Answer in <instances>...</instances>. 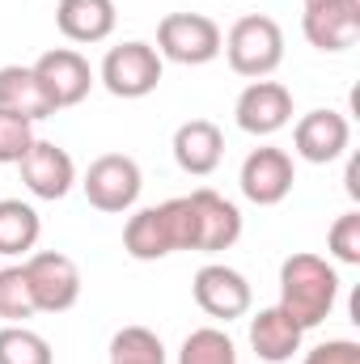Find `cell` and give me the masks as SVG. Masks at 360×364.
<instances>
[{
	"instance_id": "obj_1",
	"label": "cell",
	"mask_w": 360,
	"mask_h": 364,
	"mask_svg": "<svg viewBox=\"0 0 360 364\" xmlns=\"http://www.w3.org/2000/svg\"><path fill=\"white\" fill-rule=\"evenodd\" d=\"M335 301H339V275L322 255L301 250L280 263V309L301 331H314L318 322H327Z\"/></svg>"
},
{
	"instance_id": "obj_2",
	"label": "cell",
	"mask_w": 360,
	"mask_h": 364,
	"mask_svg": "<svg viewBox=\"0 0 360 364\" xmlns=\"http://www.w3.org/2000/svg\"><path fill=\"white\" fill-rule=\"evenodd\" d=\"M123 250L136 263H157L166 255L191 250V199H166L153 208H140L123 225Z\"/></svg>"
},
{
	"instance_id": "obj_3",
	"label": "cell",
	"mask_w": 360,
	"mask_h": 364,
	"mask_svg": "<svg viewBox=\"0 0 360 364\" xmlns=\"http://www.w3.org/2000/svg\"><path fill=\"white\" fill-rule=\"evenodd\" d=\"M221 51L229 55V68L246 81H268L271 73L284 64V30L263 17V13H246L233 21V30L225 34Z\"/></svg>"
},
{
	"instance_id": "obj_4",
	"label": "cell",
	"mask_w": 360,
	"mask_h": 364,
	"mask_svg": "<svg viewBox=\"0 0 360 364\" xmlns=\"http://www.w3.org/2000/svg\"><path fill=\"white\" fill-rule=\"evenodd\" d=\"M221 43H225L221 26L203 13H166L157 26V55L186 68L212 64L221 55Z\"/></svg>"
},
{
	"instance_id": "obj_5",
	"label": "cell",
	"mask_w": 360,
	"mask_h": 364,
	"mask_svg": "<svg viewBox=\"0 0 360 364\" xmlns=\"http://www.w3.org/2000/svg\"><path fill=\"white\" fill-rule=\"evenodd\" d=\"M102 85L115 97H123V102L149 97L162 85V55H157V47L144 43V38L110 47L106 60H102Z\"/></svg>"
},
{
	"instance_id": "obj_6",
	"label": "cell",
	"mask_w": 360,
	"mask_h": 364,
	"mask_svg": "<svg viewBox=\"0 0 360 364\" xmlns=\"http://www.w3.org/2000/svg\"><path fill=\"white\" fill-rule=\"evenodd\" d=\"M81 186H85V199H90L97 212L123 216V212L136 208L144 178H140L136 157H127V153H102L90 170H85V182Z\"/></svg>"
},
{
	"instance_id": "obj_7",
	"label": "cell",
	"mask_w": 360,
	"mask_h": 364,
	"mask_svg": "<svg viewBox=\"0 0 360 364\" xmlns=\"http://www.w3.org/2000/svg\"><path fill=\"white\" fill-rule=\"evenodd\" d=\"M21 267H26V279H30V292H34V309L38 314H64V309H73L81 301V267L68 255L38 250Z\"/></svg>"
},
{
	"instance_id": "obj_8",
	"label": "cell",
	"mask_w": 360,
	"mask_h": 364,
	"mask_svg": "<svg viewBox=\"0 0 360 364\" xmlns=\"http://www.w3.org/2000/svg\"><path fill=\"white\" fill-rule=\"evenodd\" d=\"M30 68H34L38 85H43L47 102H51L55 110L81 106V102L90 97V90H93L90 60H85L81 51H73V47H51V51H43Z\"/></svg>"
},
{
	"instance_id": "obj_9",
	"label": "cell",
	"mask_w": 360,
	"mask_h": 364,
	"mask_svg": "<svg viewBox=\"0 0 360 364\" xmlns=\"http://www.w3.org/2000/svg\"><path fill=\"white\" fill-rule=\"evenodd\" d=\"M186 199H191V250L216 255V250H229L242 237V212H238V203H229L225 195H216L208 186L191 191Z\"/></svg>"
},
{
	"instance_id": "obj_10",
	"label": "cell",
	"mask_w": 360,
	"mask_h": 364,
	"mask_svg": "<svg viewBox=\"0 0 360 364\" xmlns=\"http://www.w3.org/2000/svg\"><path fill=\"white\" fill-rule=\"evenodd\" d=\"M297 182V170H292V157L275 144H263V149H250L246 161H242V174H238V186L250 203L259 208H275L288 199Z\"/></svg>"
},
{
	"instance_id": "obj_11",
	"label": "cell",
	"mask_w": 360,
	"mask_h": 364,
	"mask_svg": "<svg viewBox=\"0 0 360 364\" xmlns=\"http://www.w3.org/2000/svg\"><path fill=\"white\" fill-rule=\"evenodd\" d=\"M191 292H195V305H199L208 318H216V322L246 318V314H250V301H255L246 275L233 272V267H225V263H208V267H199V272H195V284H191Z\"/></svg>"
},
{
	"instance_id": "obj_12",
	"label": "cell",
	"mask_w": 360,
	"mask_h": 364,
	"mask_svg": "<svg viewBox=\"0 0 360 364\" xmlns=\"http://www.w3.org/2000/svg\"><path fill=\"white\" fill-rule=\"evenodd\" d=\"M301 30L309 38V47L339 55L360 43V0H322V4H305L301 13Z\"/></svg>"
},
{
	"instance_id": "obj_13",
	"label": "cell",
	"mask_w": 360,
	"mask_h": 364,
	"mask_svg": "<svg viewBox=\"0 0 360 364\" xmlns=\"http://www.w3.org/2000/svg\"><path fill=\"white\" fill-rule=\"evenodd\" d=\"M348 140H352V127L339 110H309L297 119L292 127V149L301 161L309 166H331L348 153Z\"/></svg>"
},
{
	"instance_id": "obj_14",
	"label": "cell",
	"mask_w": 360,
	"mask_h": 364,
	"mask_svg": "<svg viewBox=\"0 0 360 364\" xmlns=\"http://www.w3.org/2000/svg\"><path fill=\"white\" fill-rule=\"evenodd\" d=\"M233 119L246 136H275L280 127L292 123V93L280 81H250L238 93Z\"/></svg>"
},
{
	"instance_id": "obj_15",
	"label": "cell",
	"mask_w": 360,
	"mask_h": 364,
	"mask_svg": "<svg viewBox=\"0 0 360 364\" xmlns=\"http://www.w3.org/2000/svg\"><path fill=\"white\" fill-rule=\"evenodd\" d=\"M17 170H21L26 191L38 199H64L77 182V166H73L68 149H60L55 140H34L30 153L17 161Z\"/></svg>"
},
{
	"instance_id": "obj_16",
	"label": "cell",
	"mask_w": 360,
	"mask_h": 364,
	"mask_svg": "<svg viewBox=\"0 0 360 364\" xmlns=\"http://www.w3.org/2000/svg\"><path fill=\"white\" fill-rule=\"evenodd\" d=\"M170 149H174V161H179L182 174L208 178L221 166V157H225V136H221V127L212 119H186L179 132H174V144Z\"/></svg>"
},
{
	"instance_id": "obj_17",
	"label": "cell",
	"mask_w": 360,
	"mask_h": 364,
	"mask_svg": "<svg viewBox=\"0 0 360 364\" xmlns=\"http://www.w3.org/2000/svg\"><path fill=\"white\" fill-rule=\"evenodd\" d=\"M301 326L280 309V305H271V309H259L255 318H250V348H255V356L268 364H284L292 360L297 352H301Z\"/></svg>"
},
{
	"instance_id": "obj_18",
	"label": "cell",
	"mask_w": 360,
	"mask_h": 364,
	"mask_svg": "<svg viewBox=\"0 0 360 364\" xmlns=\"http://www.w3.org/2000/svg\"><path fill=\"white\" fill-rule=\"evenodd\" d=\"M115 0H60L55 26L68 43H102L115 34Z\"/></svg>"
},
{
	"instance_id": "obj_19",
	"label": "cell",
	"mask_w": 360,
	"mask_h": 364,
	"mask_svg": "<svg viewBox=\"0 0 360 364\" xmlns=\"http://www.w3.org/2000/svg\"><path fill=\"white\" fill-rule=\"evenodd\" d=\"M0 110L21 114L30 123L55 114V106L47 102V93L38 85V77H34V68H21V64H4L0 68Z\"/></svg>"
},
{
	"instance_id": "obj_20",
	"label": "cell",
	"mask_w": 360,
	"mask_h": 364,
	"mask_svg": "<svg viewBox=\"0 0 360 364\" xmlns=\"http://www.w3.org/2000/svg\"><path fill=\"white\" fill-rule=\"evenodd\" d=\"M38 233H43V220L30 203L21 199H0V255L13 259V255H26L38 246Z\"/></svg>"
},
{
	"instance_id": "obj_21",
	"label": "cell",
	"mask_w": 360,
	"mask_h": 364,
	"mask_svg": "<svg viewBox=\"0 0 360 364\" xmlns=\"http://www.w3.org/2000/svg\"><path fill=\"white\" fill-rule=\"evenodd\" d=\"M0 364H55V356L38 331L9 322V326H0Z\"/></svg>"
},
{
	"instance_id": "obj_22",
	"label": "cell",
	"mask_w": 360,
	"mask_h": 364,
	"mask_svg": "<svg viewBox=\"0 0 360 364\" xmlns=\"http://www.w3.org/2000/svg\"><path fill=\"white\" fill-rule=\"evenodd\" d=\"M179 364H238V348L221 326H199L182 339Z\"/></svg>"
},
{
	"instance_id": "obj_23",
	"label": "cell",
	"mask_w": 360,
	"mask_h": 364,
	"mask_svg": "<svg viewBox=\"0 0 360 364\" xmlns=\"http://www.w3.org/2000/svg\"><path fill=\"white\" fill-rule=\"evenodd\" d=\"M110 364H166V348L149 326H123L110 339Z\"/></svg>"
},
{
	"instance_id": "obj_24",
	"label": "cell",
	"mask_w": 360,
	"mask_h": 364,
	"mask_svg": "<svg viewBox=\"0 0 360 364\" xmlns=\"http://www.w3.org/2000/svg\"><path fill=\"white\" fill-rule=\"evenodd\" d=\"M34 292H30V279L26 267H0V318L4 322H26L34 318Z\"/></svg>"
},
{
	"instance_id": "obj_25",
	"label": "cell",
	"mask_w": 360,
	"mask_h": 364,
	"mask_svg": "<svg viewBox=\"0 0 360 364\" xmlns=\"http://www.w3.org/2000/svg\"><path fill=\"white\" fill-rule=\"evenodd\" d=\"M34 140H38V136H34V123H30V119L0 110V166H17V161L30 153Z\"/></svg>"
},
{
	"instance_id": "obj_26",
	"label": "cell",
	"mask_w": 360,
	"mask_h": 364,
	"mask_svg": "<svg viewBox=\"0 0 360 364\" xmlns=\"http://www.w3.org/2000/svg\"><path fill=\"white\" fill-rule=\"evenodd\" d=\"M327 246H331V255H335L339 263L360 267V212H344V216L331 225Z\"/></svg>"
},
{
	"instance_id": "obj_27",
	"label": "cell",
	"mask_w": 360,
	"mask_h": 364,
	"mask_svg": "<svg viewBox=\"0 0 360 364\" xmlns=\"http://www.w3.org/2000/svg\"><path fill=\"white\" fill-rule=\"evenodd\" d=\"M301 364H360V343L352 339H331V343H318Z\"/></svg>"
},
{
	"instance_id": "obj_28",
	"label": "cell",
	"mask_w": 360,
	"mask_h": 364,
	"mask_svg": "<svg viewBox=\"0 0 360 364\" xmlns=\"http://www.w3.org/2000/svg\"><path fill=\"white\" fill-rule=\"evenodd\" d=\"M348 195H352V199H360V161H356V157L348 161Z\"/></svg>"
},
{
	"instance_id": "obj_29",
	"label": "cell",
	"mask_w": 360,
	"mask_h": 364,
	"mask_svg": "<svg viewBox=\"0 0 360 364\" xmlns=\"http://www.w3.org/2000/svg\"><path fill=\"white\" fill-rule=\"evenodd\" d=\"M301 4H322V0H301Z\"/></svg>"
}]
</instances>
